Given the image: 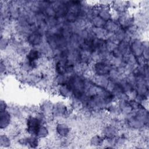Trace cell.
I'll return each instance as SVG.
<instances>
[{
	"label": "cell",
	"mask_w": 149,
	"mask_h": 149,
	"mask_svg": "<svg viewBox=\"0 0 149 149\" xmlns=\"http://www.w3.org/2000/svg\"><path fill=\"white\" fill-rule=\"evenodd\" d=\"M27 131L31 134H37L40 130V120L34 118H30L27 122Z\"/></svg>",
	"instance_id": "6da1fadb"
}]
</instances>
